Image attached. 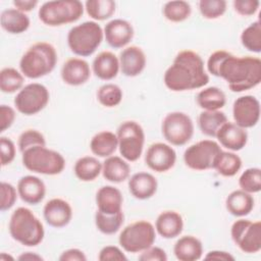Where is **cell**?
I'll return each mask as SVG.
<instances>
[{
    "mask_svg": "<svg viewBox=\"0 0 261 261\" xmlns=\"http://www.w3.org/2000/svg\"><path fill=\"white\" fill-rule=\"evenodd\" d=\"M130 173V166L119 156H109L102 163L103 177L111 182H122L128 178Z\"/></svg>",
    "mask_w": 261,
    "mask_h": 261,
    "instance_id": "obj_27",
    "label": "cell"
},
{
    "mask_svg": "<svg viewBox=\"0 0 261 261\" xmlns=\"http://www.w3.org/2000/svg\"><path fill=\"white\" fill-rule=\"evenodd\" d=\"M116 136L122 158L130 162L137 161L142 155L145 143L143 127L134 120H127L118 126Z\"/></svg>",
    "mask_w": 261,
    "mask_h": 261,
    "instance_id": "obj_9",
    "label": "cell"
},
{
    "mask_svg": "<svg viewBox=\"0 0 261 261\" xmlns=\"http://www.w3.org/2000/svg\"><path fill=\"white\" fill-rule=\"evenodd\" d=\"M43 216L46 222L56 228L66 226L72 218V209L69 203L60 198L49 200L43 208Z\"/></svg>",
    "mask_w": 261,
    "mask_h": 261,
    "instance_id": "obj_16",
    "label": "cell"
},
{
    "mask_svg": "<svg viewBox=\"0 0 261 261\" xmlns=\"http://www.w3.org/2000/svg\"><path fill=\"white\" fill-rule=\"evenodd\" d=\"M204 258L206 260H224V261L234 260V257L230 253L225 251H219V250H213L208 252Z\"/></svg>",
    "mask_w": 261,
    "mask_h": 261,
    "instance_id": "obj_51",
    "label": "cell"
},
{
    "mask_svg": "<svg viewBox=\"0 0 261 261\" xmlns=\"http://www.w3.org/2000/svg\"><path fill=\"white\" fill-rule=\"evenodd\" d=\"M23 74L13 67H5L0 72V89L3 93L11 94L21 89Z\"/></svg>",
    "mask_w": 261,
    "mask_h": 261,
    "instance_id": "obj_38",
    "label": "cell"
},
{
    "mask_svg": "<svg viewBox=\"0 0 261 261\" xmlns=\"http://www.w3.org/2000/svg\"><path fill=\"white\" fill-rule=\"evenodd\" d=\"M0 23L7 33L18 35L24 33L30 28L31 21L24 12L16 8H8L1 12Z\"/></svg>",
    "mask_w": 261,
    "mask_h": 261,
    "instance_id": "obj_28",
    "label": "cell"
},
{
    "mask_svg": "<svg viewBox=\"0 0 261 261\" xmlns=\"http://www.w3.org/2000/svg\"><path fill=\"white\" fill-rule=\"evenodd\" d=\"M164 85L173 92L190 91L202 88L209 82L201 56L192 50H182L176 54L172 64L165 70Z\"/></svg>",
    "mask_w": 261,
    "mask_h": 261,
    "instance_id": "obj_2",
    "label": "cell"
},
{
    "mask_svg": "<svg viewBox=\"0 0 261 261\" xmlns=\"http://www.w3.org/2000/svg\"><path fill=\"white\" fill-rule=\"evenodd\" d=\"M97 100L105 107H115L122 100V90L115 84L102 85L97 91Z\"/></svg>",
    "mask_w": 261,
    "mask_h": 261,
    "instance_id": "obj_40",
    "label": "cell"
},
{
    "mask_svg": "<svg viewBox=\"0 0 261 261\" xmlns=\"http://www.w3.org/2000/svg\"><path fill=\"white\" fill-rule=\"evenodd\" d=\"M233 243L241 251L255 254L261 250V222L249 219L236 220L230 228Z\"/></svg>",
    "mask_w": 261,
    "mask_h": 261,
    "instance_id": "obj_12",
    "label": "cell"
},
{
    "mask_svg": "<svg viewBox=\"0 0 261 261\" xmlns=\"http://www.w3.org/2000/svg\"><path fill=\"white\" fill-rule=\"evenodd\" d=\"M17 189H15L11 184L2 181L1 182V211L9 210L16 202L17 199Z\"/></svg>",
    "mask_w": 261,
    "mask_h": 261,
    "instance_id": "obj_44",
    "label": "cell"
},
{
    "mask_svg": "<svg viewBox=\"0 0 261 261\" xmlns=\"http://www.w3.org/2000/svg\"><path fill=\"white\" fill-rule=\"evenodd\" d=\"M119 66L125 76L134 77L142 73L146 66V55L142 48L138 46H128L119 54Z\"/></svg>",
    "mask_w": 261,
    "mask_h": 261,
    "instance_id": "obj_20",
    "label": "cell"
},
{
    "mask_svg": "<svg viewBox=\"0 0 261 261\" xmlns=\"http://www.w3.org/2000/svg\"><path fill=\"white\" fill-rule=\"evenodd\" d=\"M57 63V52L47 42H37L23 53L19 61L21 73L29 79H40L49 74Z\"/></svg>",
    "mask_w": 261,
    "mask_h": 261,
    "instance_id": "obj_3",
    "label": "cell"
},
{
    "mask_svg": "<svg viewBox=\"0 0 261 261\" xmlns=\"http://www.w3.org/2000/svg\"><path fill=\"white\" fill-rule=\"evenodd\" d=\"M103 33L108 45L115 49L125 47L134 38L133 25L121 18H115L107 22Z\"/></svg>",
    "mask_w": 261,
    "mask_h": 261,
    "instance_id": "obj_17",
    "label": "cell"
},
{
    "mask_svg": "<svg viewBox=\"0 0 261 261\" xmlns=\"http://www.w3.org/2000/svg\"><path fill=\"white\" fill-rule=\"evenodd\" d=\"M20 261H42L43 257L34 252H25L17 257Z\"/></svg>",
    "mask_w": 261,
    "mask_h": 261,
    "instance_id": "obj_53",
    "label": "cell"
},
{
    "mask_svg": "<svg viewBox=\"0 0 261 261\" xmlns=\"http://www.w3.org/2000/svg\"><path fill=\"white\" fill-rule=\"evenodd\" d=\"M241 43L251 52H261V23L259 20L254 21L242 32Z\"/></svg>",
    "mask_w": 261,
    "mask_h": 261,
    "instance_id": "obj_39",
    "label": "cell"
},
{
    "mask_svg": "<svg viewBox=\"0 0 261 261\" xmlns=\"http://www.w3.org/2000/svg\"><path fill=\"white\" fill-rule=\"evenodd\" d=\"M0 150H1V165L5 166L10 164L15 157V146L12 140L6 137H1Z\"/></svg>",
    "mask_w": 261,
    "mask_h": 261,
    "instance_id": "obj_45",
    "label": "cell"
},
{
    "mask_svg": "<svg viewBox=\"0 0 261 261\" xmlns=\"http://www.w3.org/2000/svg\"><path fill=\"white\" fill-rule=\"evenodd\" d=\"M221 152V147L213 140L199 141L184 153L185 164L194 170H207L213 168L217 155Z\"/></svg>",
    "mask_w": 261,
    "mask_h": 261,
    "instance_id": "obj_13",
    "label": "cell"
},
{
    "mask_svg": "<svg viewBox=\"0 0 261 261\" xmlns=\"http://www.w3.org/2000/svg\"><path fill=\"white\" fill-rule=\"evenodd\" d=\"M242 167V159L239 155L229 151H222L217 155L213 169H215L219 174L230 177L236 175Z\"/></svg>",
    "mask_w": 261,
    "mask_h": 261,
    "instance_id": "obj_34",
    "label": "cell"
},
{
    "mask_svg": "<svg viewBox=\"0 0 261 261\" xmlns=\"http://www.w3.org/2000/svg\"><path fill=\"white\" fill-rule=\"evenodd\" d=\"M58 259L59 261H86L87 257L82 250L72 248L62 252Z\"/></svg>",
    "mask_w": 261,
    "mask_h": 261,
    "instance_id": "obj_50",
    "label": "cell"
},
{
    "mask_svg": "<svg viewBox=\"0 0 261 261\" xmlns=\"http://www.w3.org/2000/svg\"><path fill=\"white\" fill-rule=\"evenodd\" d=\"M196 101L204 110H220L226 103V97L221 89L208 87L198 93Z\"/></svg>",
    "mask_w": 261,
    "mask_h": 261,
    "instance_id": "obj_33",
    "label": "cell"
},
{
    "mask_svg": "<svg viewBox=\"0 0 261 261\" xmlns=\"http://www.w3.org/2000/svg\"><path fill=\"white\" fill-rule=\"evenodd\" d=\"M161 130L164 139L173 146L186 145L194 135V123L191 117L180 111H173L165 115Z\"/></svg>",
    "mask_w": 261,
    "mask_h": 261,
    "instance_id": "obj_10",
    "label": "cell"
},
{
    "mask_svg": "<svg viewBox=\"0 0 261 261\" xmlns=\"http://www.w3.org/2000/svg\"><path fill=\"white\" fill-rule=\"evenodd\" d=\"M37 0H14L13 5L16 9L22 11V12H29L32 11L37 5H38Z\"/></svg>",
    "mask_w": 261,
    "mask_h": 261,
    "instance_id": "obj_52",
    "label": "cell"
},
{
    "mask_svg": "<svg viewBox=\"0 0 261 261\" xmlns=\"http://www.w3.org/2000/svg\"><path fill=\"white\" fill-rule=\"evenodd\" d=\"M92 69L94 74L100 80H113L116 77L120 69L119 59L110 51H102L94 58Z\"/></svg>",
    "mask_w": 261,
    "mask_h": 261,
    "instance_id": "obj_24",
    "label": "cell"
},
{
    "mask_svg": "<svg viewBox=\"0 0 261 261\" xmlns=\"http://www.w3.org/2000/svg\"><path fill=\"white\" fill-rule=\"evenodd\" d=\"M225 207L231 215L243 217L250 214L253 210L254 198L251 194L243 190H236L226 197Z\"/></svg>",
    "mask_w": 261,
    "mask_h": 261,
    "instance_id": "obj_29",
    "label": "cell"
},
{
    "mask_svg": "<svg viewBox=\"0 0 261 261\" xmlns=\"http://www.w3.org/2000/svg\"><path fill=\"white\" fill-rule=\"evenodd\" d=\"M215 138H217L222 147L230 151L242 150L248 142V134L246 128H243L230 121H226L220 126Z\"/></svg>",
    "mask_w": 261,
    "mask_h": 261,
    "instance_id": "obj_18",
    "label": "cell"
},
{
    "mask_svg": "<svg viewBox=\"0 0 261 261\" xmlns=\"http://www.w3.org/2000/svg\"><path fill=\"white\" fill-rule=\"evenodd\" d=\"M162 12L167 20L171 22H181L190 17L192 8L187 1H168L164 4Z\"/></svg>",
    "mask_w": 261,
    "mask_h": 261,
    "instance_id": "obj_37",
    "label": "cell"
},
{
    "mask_svg": "<svg viewBox=\"0 0 261 261\" xmlns=\"http://www.w3.org/2000/svg\"><path fill=\"white\" fill-rule=\"evenodd\" d=\"M8 229L14 241L27 247L38 246L45 236L43 223L27 207H18L12 212Z\"/></svg>",
    "mask_w": 261,
    "mask_h": 261,
    "instance_id": "obj_4",
    "label": "cell"
},
{
    "mask_svg": "<svg viewBox=\"0 0 261 261\" xmlns=\"http://www.w3.org/2000/svg\"><path fill=\"white\" fill-rule=\"evenodd\" d=\"M207 69L212 75L222 77L234 93L248 91L261 82V60L258 57H239L217 50L209 56Z\"/></svg>",
    "mask_w": 261,
    "mask_h": 261,
    "instance_id": "obj_1",
    "label": "cell"
},
{
    "mask_svg": "<svg viewBox=\"0 0 261 261\" xmlns=\"http://www.w3.org/2000/svg\"><path fill=\"white\" fill-rule=\"evenodd\" d=\"M88 15L95 20H105L110 18L116 9L113 0H88L85 3Z\"/></svg>",
    "mask_w": 261,
    "mask_h": 261,
    "instance_id": "obj_35",
    "label": "cell"
},
{
    "mask_svg": "<svg viewBox=\"0 0 261 261\" xmlns=\"http://www.w3.org/2000/svg\"><path fill=\"white\" fill-rule=\"evenodd\" d=\"M23 166L33 172L56 175L65 167L64 157L57 151L46 148V146H35L21 153Z\"/></svg>",
    "mask_w": 261,
    "mask_h": 261,
    "instance_id": "obj_6",
    "label": "cell"
},
{
    "mask_svg": "<svg viewBox=\"0 0 261 261\" xmlns=\"http://www.w3.org/2000/svg\"><path fill=\"white\" fill-rule=\"evenodd\" d=\"M15 120V111L12 107L2 104L0 106V132L3 133L9 128Z\"/></svg>",
    "mask_w": 261,
    "mask_h": 261,
    "instance_id": "obj_49",
    "label": "cell"
},
{
    "mask_svg": "<svg viewBox=\"0 0 261 261\" xmlns=\"http://www.w3.org/2000/svg\"><path fill=\"white\" fill-rule=\"evenodd\" d=\"M17 145L22 153L25 150L35 146H46V140L43 134L37 129H27L18 137Z\"/></svg>",
    "mask_w": 261,
    "mask_h": 261,
    "instance_id": "obj_43",
    "label": "cell"
},
{
    "mask_svg": "<svg viewBox=\"0 0 261 261\" xmlns=\"http://www.w3.org/2000/svg\"><path fill=\"white\" fill-rule=\"evenodd\" d=\"M232 117L234 123L243 128L255 126L260 118V102L251 95L241 96L232 105Z\"/></svg>",
    "mask_w": 261,
    "mask_h": 261,
    "instance_id": "obj_14",
    "label": "cell"
},
{
    "mask_svg": "<svg viewBox=\"0 0 261 261\" xmlns=\"http://www.w3.org/2000/svg\"><path fill=\"white\" fill-rule=\"evenodd\" d=\"M184 228L181 215L173 210L161 212L155 221V230L164 239L178 237Z\"/></svg>",
    "mask_w": 261,
    "mask_h": 261,
    "instance_id": "obj_25",
    "label": "cell"
},
{
    "mask_svg": "<svg viewBox=\"0 0 261 261\" xmlns=\"http://www.w3.org/2000/svg\"><path fill=\"white\" fill-rule=\"evenodd\" d=\"M122 202L121 192L113 186H103L96 193V205L102 213L115 214L122 211Z\"/></svg>",
    "mask_w": 261,
    "mask_h": 261,
    "instance_id": "obj_23",
    "label": "cell"
},
{
    "mask_svg": "<svg viewBox=\"0 0 261 261\" xmlns=\"http://www.w3.org/2000/svg\"><path fill=\"white\" fill-rule=\"evenodd\" d=\"M100 261H125L127 260L124 253L116 246H106L99 252Z\"/></svg>",
    "mask_w": 261,
    "mask_h": 261,
    "instance_id": "obj_47",
    "label": "cell"
},
{
    "mask_svg": "<svg viewBox=\"0 0 261 261\" xmlns=\"http://www.w3.org/2000/svg\"><path fill=\"white\" fill-rule=\"evenodd\" d=\"M173 253L179 261H196L202 257L203 246L196 237L184 236L174 244Z\"/></svg>",
    "mask_w": 261,
    "mask_h": 261,
    "instance_id": "obj_26",
    "label": "cell"
},
{
    "mask_svg": "<svg viewBox=\"0 0 261 261\" xmlns=\"http://www.w3.org/2000/svg\"><path fill=\"white\" fill-rule=\"evenodd\" d=\"M118 147L116 134L110 130H102L96 134L90 142L92 153L98 157L107 158L111 156Z\"/></svg>",
    "mask_w": 261,
    "mask_h": 261,
    "instance_id": "obj_30",
    "label": "cell"
},
{
    "mask_svg": "<svg viewBox=\"0 0 261 261\" xmlns=\"http://www.w3.org/2000/svg\"><path fill=\"white\" fill-rule=\"evenodd\" d=\"M157 188V179L149 172H137L128 179V191L138 200L150 199L155 195Z\"/></svg>",
    "mask_w": 261,
    "mask_h": 261,
    "instance_id": "obj_22",
    "label": "cell"
},
{
    "mask_svg": "<svg viewBox=\"0 0 261 261\" xmlns=\"http://www.w3.org/2000/svg\"><path fill=\"white\" fill-rule=\"evenodd\" d=\"M84 9V4L79 0H54L43 3L38 15L44 24L59 27L79 20Z\"/></svg>",
    "mask_w": 261,
    "mask_h": 261,
    "instance_id": "obj_7",
    "label": "cell"
},
{
    "mask_svg": "<svg viewBox=\"0 0 261 261\" xmlns=\"http://www.w3.org/2000/svg\"><path fill=\"white\" fill-rule=\"evenodd\" d=\"M232 5L240 15L251 16L257 12L260 2L257 0H234Z\"/></svg>",
    "mask_w": 261,
    "mask_h": 261,
    "instance_id": "obj_46",
    "label": "cell"
},
{
    "mask_svg": "<svg viewBox=\"0 0 261 261\" xmlns=\"http://www.w3.org/2000/svg\"><path fill=\"white\" fill-rule=\"evenodd\" d=\"M176 161L174 149L165 143H154L150 145L145 155L147 166L156 172H165L171 169Z\"/></svg>",
    "mask_w": 261,
    "mask_h": 261,
    "instance_id": "obj_15",
    "label": "cell"
},
{
    "mask_svg": "<svg viewBox=\"0 0 261 261\" xmlns=\"http://www.w3.org/2000/svg\"><path fill=\"white\" fill-rule=\"evenodd\" d=\"M140 261H166L167 255L165 251L159 247H149L148 249L141 252L139 256Z\"/></svg>",
    "mask_w": 261,
    "mask_h": 261,
    "instance_id": "obj_48",
    "label": "cell"
},
{
    "mask_svg": "<svg viewBox=\"0 0 261 261\" xmlns=\"http://www.w3.org/2000/svg\"><path fill=\"white\" fill-rule=\"evenodd\" d=\"M156 240L155 227L147 220H138L126 225L119 234L120 247L128 253H141L153 246Z\"/></svg>",
    "mask_w": 261,
    "mask_h": 261,
    "instance_id": "obj_8",
    "label": "cell"
},
{
    "mask_svg": "<svg viewBox=\"0 0 261 261\" xmlns=\"http://www.w3.org/2000/svg\"><path fill=\"white\" fill-rule=\"evenodd\" d=\"M239 186L241 190L255 194L261 191V169L258 167H251L246 169L239 178Z\"/></svg>",
    "mask_w": 261,
    "mask_h": 261,
    "instance_id": "obj_41",
    "label": "cell"
},
{
    "mask_svg": "<svg viewBox=\"0 0 261 261\" xmlns=\"http://www.w3.org/2000/svg\"><path fill=\"white\" fill-rule=\"evenodd\" d=\"M17 193L20 199L31 205H37L43 201L46 195L44 181L35 175H24L17 182Z\"/></svg>",
    "mask_w": 261,
    "mask_h": 261,
    "instance_id": "obj_21",
    "label": "cell"
},
{
    "mask_svg": "<svg viewBox=\"0 0 261 261\" xmlns=\"http://www.w3.org/2000/svg\"><path fill=\"white\" fill-rule=\"evenodd\" d=\"M227 121L224 112L220 110H204L199 114L198 124L202 134L215 137L220 126Z\"/></svg>",
    "mask_w": 261,
    "mask_h": 261,
    "instance_id": "obj_31",
    "label": "cell"
},
{
    "mask_svg": "<svg viewBox=\"0 0 261 261\" xmlns=\"http://www.w3.org/2000/svg\"><path fill=\"white\" fill-rule=\"evenodd\" d=\"M61 79L69 86L84 85L91 76V68L89 63L77 57L67 59L61 67Z\"/></svg>",
    "mask_w": 261,
    "mask_h": 261,
    "instance_id": "obj_19",
    "label": "cell"
},
{
    "mask_svg": "<svg viewBox=\"0 0 261 261\" xmlns=\"http://www.w3.org/2000/svg\"><path fill=\"white\" fill-rule=\"evenodd\" d=\"M104 33L98 22L90 20L71 28L67 34L70 51L82 57L92 55L101 45Z\"/></svg>",
    "mask_w": 261,
    "mask_h": 261,
    "instance_id": "obj_5",
    "label": "cell"
},
{
    "mask_svg": "<svg viewBox=\"0 0 261 261\" xmlns=\"http://www.w3.org/2000/svg\"><path fill=\"white\" fill-rule=\"evenodd\" d=\"M73 171L82 181H92L102 172V163L93 156H84L74 163Z\"/></svg>",
    "mask_w": 261,
    "mask_h": 261,
    "instance_id": "obj_32",
    "label": "cell"
},
{
    "mask_svg": "<svg viewBox=\"0 0 261 261\" xmlns=\"http://www.w3.org/2000/svg\"><path fill=\"white\" fill-rule=\"evenodd\" d=\"M8 259H12L13 260V258L11 257V256H7L5 253H1V256H0V260H2V261H5V260H8Z\"/></svg>",
    "mask_w": 261,
    "mask_h": 261,
    "instance_id": "obj_54",
    "label": "cell"
},
{
    "mask_svg": "<svg viewBox=\"0 0 261 261\" xmlns=\"http://www.w3.org/2000/svg\"><path fill=\"white\" fill-rule=\"evenodd\" d=\"M50 99L48 89L39 83H32L19 90L14 98L16 110L24 115H34L43 110Z\"/></svg>",
    "mask_w": 261,
    "mask_h": 261,
    "instance_id": "obj_11",
    "label": "cell"
},
{
    "mask_svg": "<svg viewBox=\"0 0 261 261\" xmlns=\"http://www.w3.org/2000/svg\"><path fill=\"white\" fill-rule=\"evenodd\" d=\"M124 221L123 212L115 214H105L97 210L95 213V224L99 231L105 234H113L119 230Z\"/></svg>",
    "mask_w": 261,
    "mask_h": 261,
    "instance_id": "obj_36",
    "label": "cell"
},
{
    "mask_svg": "<svg viewBox=\"0 0 261 261\" xmlns=\"http://www.w3.org/2000/svg\"><path fill=\"white\" fill-rule=\"evenodd\" d=\"M199 10L204 18L215 19L226 11V1L224 0H201Z\"/></svg>",
    "mask_w": 261,
    "mask_h": 261,
    "instance_id": "obj_42",
    "label": "cell"
}]
</instances>
